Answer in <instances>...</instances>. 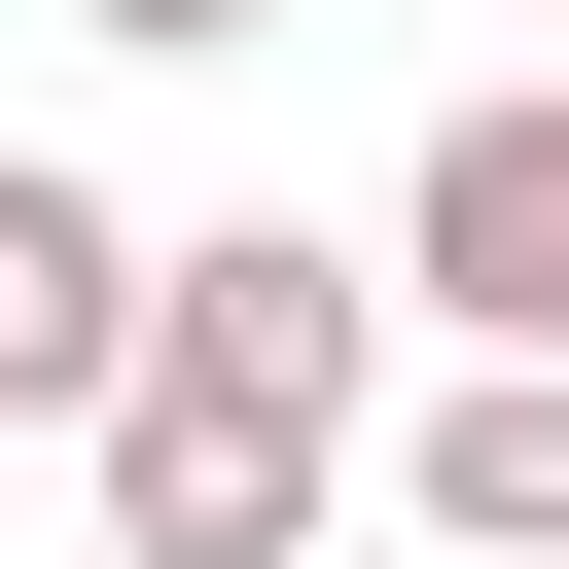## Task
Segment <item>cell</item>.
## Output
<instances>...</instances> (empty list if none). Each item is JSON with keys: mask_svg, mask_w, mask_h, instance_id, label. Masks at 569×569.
<instances>
[{"mask_svg": "<svg viewBox=\"0 0 569 569\" xmlns=\"http://www.w3.org/2000/svg\"><path fill=\"white\" fill-rule=\"evenodd\" d=\"M71 36H142V71H213V36H284V0H71Z\"/></svg>", "mask_w": 569, "mask_h": 569, "instance_id": "5", "label": "cell"}, {"mask_svg": "<svg viewBox=\"0 0 569 569\" xmlns=\"http://www.w3.org/2000/svg\"><path fill=\"white\" fill-rule=\"evenodd\" d=\"M356 391H391V249H320V213H178L142 249V356H107V533L142 569H284L320 498H356Z\"/></svg>", "mask_w": 569, "mask_h": 569, "instance_id": "1", "label": "cell"}, {"mask_svg": "<svg viewBox=\"0 0 569 569\" xmlns=\"http://www.w3.org/2000/svg\"><path fill=\"white\" fill-rule=\"evenodd\" d=\"M107 356H142V213L71 142H0V427H107Z\"/></svg>", "mask_w": 569, "mask_h": 569, "instance_id": "3", "label": "cell"}, {"mask_svg": "<svg viewBox=\"0 0 569 569\" xmlns=\"http://www.w3.org/2000/svg\"><path fill=\"white\" fill-rule=\"evenodd\" d=\"M391 320H462V356H569V71L427 107V178H391Z\"/></svg>", "mask_w": 569, "mask_h": 569, "instance_id": "2", "label": "cell"}, {"mask_svg": "<svg viewBox=\"0 0 569 569\" xmlns=\"http://www.w3.org/2000/svg\"><path fill=\"white\" fill-rule=\"evenodd\" d=\"M391 498H427L462 569H569V356H462V391L391 427Z\"/></svg>", "mask_w": 569, "mask_h": 569, "instance_id": "4", "label": "cell"}]
</instances>
